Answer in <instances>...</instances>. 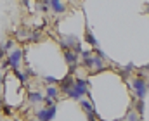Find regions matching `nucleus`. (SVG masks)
<instances>
[{
  "mask_svg": "<svg viewBox=\"0 0 149 121\" xmlns=\"http://www.w3.org/2000/svg\"><path fill=\"white\" fill-rule=\"evenodd\" d=\"M80 104H81L83 111L87 113V118H88V120H97V118H99V116H97V114L94 113V106H92L90 102H87V100H81Z\"/></svg>",
  "mask_w": 149,
  "mask_h": 121,
  "instance_id": "6",
  "label": "nucleus"
},
{
  "mask_svg": "<svg viewBox=\"0 0 149 121\" xmlns=\"http://www.w3.org/2000/svg\"><path fill=\"white\" fill-rule=\"evenodd\" d=\"M24 75H26V76H35V73H33L31 68H26V69H24Z\"/></svg>",
  "mask_w": 149,
  "mask_h": 121,
  "instance_id": "18",
  "label": "nucleus"
},
{
  "mask_svg": "<svg viewBox=\"0 0 149 121\" xmlns=\"http://www.w3.org/2000/svg\"><path fill=\"white\" fill-rule=\"evenodd\" d=\"M28 100L33 102V104H38V102H43V95L38 93V92H30L28 93Z\"/></svg>",
  "mask_w": 149,
  "mask_h": 121,
  "instance_id": "9",
  "label": "nucleus"
},
{
  "mask_svg": "<svg viewBox=\"0 0 149 121\" xmlns=\"http://www.w3.org/2000/svg\"><path fill=\"white\" fill-rule=\"evenodd\" d=\"M56 14H63V12H66V5L61 2V0H50V5H49Z\"/></svg>",
  "mask_w": 149,
  "mask_h": 121,
  "instance_id": "7",
  "label": "nucleus"
},
{
  "mask_svg": "<svg viewBox=\"0 0 149 121\" xmlns=\"http://www.w3.org/2000/svg\"><path fill=\"white\" fill-rule=\"evenodd\" d=\"M23 2H24V3H26V5H28V2H30V0H23Z\"/></svg>",
  "mask_w": 149,
  "mask_h": 121,
  "instance_id": "19",
  "label": "nucleus"
},
{
  "mask_svg": "<svg viewBox=\"0 0 149 121\" xmlns=\"http://www.w3.org/2000/svg\"><path fill=\"white\" fill-rule=\"evenodd\" d=\"M92 62H94L92 66H95V69H94L92 73H99V71H102V69H104V64H102V59H101L99 55H97V57H92Z\"/></svg>",
  "mask_w": 149,
  "mask_h": 121,
  "instance_id": "10",
  "label": "nucleus"
},
{
  "mask_svg": "<svg viewBox=\"0 0 149 121\" xmlns=\"http://www.w3.org/2000/svg\"><path fill=\"white\" fill-rule=\"evenodd\" d=\"M73 81H74V78H73V75H71V73H68V75H66L61 81H57V83L61 85V92H63V93H66V90L73 86Z\"/></svg>",
  "mask_w": 149,
  "mask_h": 121,
  "instance_id": "5",
  "label": "nucleus"
},
{
  "mask_svg": "<svg viewBox=\"0 0 149 121\" xmlns=\"http://www.w3.org/2000/svg\"><path fill=\"white\" fill-rule=\"evenodd\" d=\"M144 109H146V102H144V99H139V102L135 104V111L139 113L141 118H142V114H144Z\"/></svg>",
  "mask_w": 149,
  "mask_h": 121,
  "instance_id": "12",
  "label": "nucleus"
},
{
  "mask_svg": "<svg viewBox=\"0 0 149 121\" xmlns=\"http://www.w3.org/2000/svg\"><path fill=\"white\" fill-rule=\"evenodd\" d=\"M12 71H14V75L17 76V80L21 81L23 85H24V83L28 81V78H26V75H24V73H21V71H19V68H17V69H12Z\"/></svg>",
  "mask_w": 149,
  "mask_h": 121,
  "instance_id": "14",
  "label": "nucleus"
},
{
  "mask_svg": "<svg viewBox=\"0 0 149 121\" xmlns=\"http://www.w3.org/2000/svg\"><path fill=\"white\" fill-rule=\"evenodd\" d=\"M54 116H56V104H52V106H47V107L40 109V111H37V114H35V118H37V120H42V121L52 120Z\"/></svg>",
  "mask_w": 149,
  "mask_h": 121,
  "instance_id": "3",
  "label": "nucleus"
},
{
  "mask_svg": "<svg viewBox=\"0 0 149 121\" xmlns=\"http://www.w3.org/2000/svg\"><path fill=\"white\" fill-rule=\"evenodd\" d=\"M87 85H88L87 80H83V78H74L73 86L66 90V95H68L70 99L80 100L81 95H88V88H87Z\"/></svg>",
  "mask_w": 149,
  "mask_h": 121,
  "instance_id": "1",
  "label": "nucleus"
},
{
  "mask_svg": "<svg viewBox=\"0 0 149 121\" xmlns=\"http://www.w3.org/2000/svg\"><path fill=\"white\" fill-rule=\"evenodd\" d=\"M80 55H81V59H87V57L92 55V52L90 50H80Z\"/></svg>",
  "mask_w": 149,
  "mask_h": 121,
  "instance_id": "17",
  "label": "nucleus"
},
{
  "mask_svg": "<svg viewBox=\"0 0 149 121\" xmlns=\"http://www.w3.org/2000/svg\"><path fill=\"white\" fill-rule=\"evenodd\" d=\"M85 40L88 41V43H90V45H92L94 48H95V47H99V43H97V40L94 38V35H92V33H90L88 30H87V33H85Z\"/></svg>",
  "mask_w": 149,
  "mask_h": 121,
  "instance_id": "13",
  "label": "nucleus"
},
{
  "mask_svg": "<svg viewBox=\"0 0 149 121\" xmlns=\"http://www.w3.org/2000/svg\"><path fill=\"white\" fill-rule=\"evenodd\" d=\"M64 61L68 64H73V62H78V54L73 52L71 48H64Z\"/></svg>",
  "mask_w": 149,
  "mask_h": 121,
  "instance_id": "8",
  "label": "nucleus"
},
{
  "mask_svg": "<svg viewBox=\"0 0 149 121\" xmlns=\"http://www.w3.org/2000/svg\"><path fill=\"white\" fill-rule=\"evenodd\" d=\"M57 93H59V90H57L56 86H52V85H47V95H45V97H50V99L57 100Z\"/></svg>",
  "mask_w": 149,
  "mask_h": 121,
  "instance_id": "11",
  "label": "nucleus"
},
{
  "mask_svg": "<svg viewBox=\"0 0 149 121\" xmlns=\"http://www.w3.org/2000/svg\"><path fill=\"white\" fill-rule=\"evenodd\" d=\"M125 118H127V120H141V116H137V114H135L134 111H130V113H128V114H127Z\"/></svg>",
  "mask_w": 149,
  "mask_h": 121,
  "instance_id": "16",
  "label": "nucleus"
},
{
  "mask_svg": "<svg viewBox=\"0 0 149 121\" xmlns=\"http://www.w3.org/2000/svg\"><path fill=\"white\" fill-rule=\"evenodd\" d=\"M23 50L21 48H16V50H12L10 52V55H9V66L12 68V69H17L19 68V62H21V59H23Z\"/></svg>",
  "mask_w": 149,
  "mask_h": 121,
  "instance_id": "4",
  "label": "nucleus"
},
{
  "mask_svg": "<svg viewBox=\"0 0 149 121\" xmlns=\"http://www.w3.org/2000/svg\"><path fill=\"white\" fill-rule=\"evenodd\" d=\"M45 81H47V85H56L57 83V78H54V76H45Z\"/></svg>",
  "mask_w": 149,
  "mask_h": 121,
  "instance_id": "15",
  "label": "nucleus"
},
{
  "mask_svg": "<svg viewBox=\"0 0 149 121\" xmlns=\"http://www.w3.org/2000/svg\"><path fill=\"white\" fill-rule=\"evenodd\" d=\"M132 86H134V90H135L137 99H144V100H146V95H148V80H146L144 76L134 78V80H132Z\"/></svg>",
  "mask_w": 149,
  "mask_h": 121,
  "instance_id": "2",
  "label": "nucleus"
}]
</instances>
